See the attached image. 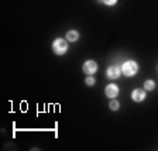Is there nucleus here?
<instances>
[{"label":"nucleus","instance_id":"7ed1b4c3","mask_svg":"<svg viewBox=\"0 0 158 151\" xmlns=\"http://www.w3.org/2000/svg\"><path fill=\"white\" fill-rule=\"evenodd\" d=\"M98 71V64L95 61H86L83 64V72L88 73V75H93V73Z\"/></svg>","mask_w":158,"mask_h":151},{"label":"nucleus","instance_id":"423d86ee","mask_svg":"<svg viewBox=\"0 0 158 151\" xmlns=\"http://www.w3.org/2000/svg\"><path fill=\"white\" fill-rule=\"evenodd\" d=\"M117 95H118V88L114 83H110V85L106 88V96H109V98H116Z\"/></svg>","mask_w":158,"mask_h":151},{"label":"nucleus","instance_id":"9d476101","mask_svg":"<svg viewBox=\"0 0 158 151\" xmlns=\"http://www.w3.org/2000/svg\"><path fill=\"white\" fill-rule=\"evenodd\" d=\"M110 109H112V110H117L118 109V102H116V100L110 102Z\"/></svg>","mask_w":158,"mask_h":151},{"label":"nucleus","instance_id":"f257e3e1","mask_svg":"<svg viewBox=\"0 0 158 151\" xmlns=\"http://www.w3.org/2000/svg\"><path fill=\"white\" fill-rule=\"evenodd\" d=\"M138 71V65L135 61H126L122 65V72L124 73L126 76H133L135 75Z\"/></svg>","mask_w":158,"mask_h":151},{"label":"nucleus","instance_id":"0eeeda50","mask_svg":"<svg viewBox=\"0 0 158 151\" xmlns=\"http://www.w3.org/2000/svg\"><path fill=\"white\" fill-rule=\"evenodd\" d=\"M78 38H79V33L75 31V30L68 31V34H66V40H68V41H76Z\"/></svg>","mask_w":158,"mask_h":151},{"label":"nucleus","instance_id":"6e6552de","mask_svg":"<svg viewBox=\"0 0 158 151\" xmlns=\"http://www.w3.org/2000/svg\"><path fill=\"white\" fill-rule=\"evenodd\" d=\"M154 88H155V83H154V81H151V79H148L147 82L144 83V89H145V90H152Z\"/></svg>","mask_w":158,"mask_h":151},{"label":"nucleus","instance_id":"f03ea898","mask_svg":"<svg viewBox=\"0 0 158 151\" xmlns=\"http://www.w3.org/2000/svg\"><path fill=\"white\" fill-rule=\"evenodd\" d=\"M52 49L56 55H64V54L66 52V49H68V44H66L65 40L56 38L52 43Z\"/></svg>","mask_w":158,"mask_h":151},{"label":"nucleus","instance_id":"9b49d317","mask_svg":"<svg viewBox=\"0 0 158 151\" xmlns=\"http://www.w3.org/2000/svg\"><path fill=\"white\" fill-rule=\"evenodd\" d=\"M116 2L117 0H103V3L107 4V6H113V4H116Z\"/></svg>","mask_w":158,"mask_h":151},{"label":"nucleus","instance_id":"39448f33","mask_svg":"<svg viewBox=\"0 0 158 151\" xmlns=\"http://www.w3.org/2000/svg\"><path fill=\"white\" fill-rule=\"evenodd\" d=\"M131 98H133L134 102H143L144 98H145V92L143 90V89H135V90H133Z\"/></svg>","mask_w":158,"mask_h":151},{"label":"nucleus","instance_id":"20e7f679","mask_svg":"<svg viewBox=\"0 0 158 151\" xmlns=\"http://www.w3.org/2000/svg\"><path fill=\"white\" fill-rule=\"evenodd\" d=\"M120 68L118 66H110V68H107V72H106V75H107L109 79H117L118 76H120Z\"/></svg>","mask_w":158,"mask_h":151},{"label":"nucleus","instance_id":"1a4fd4ad","mask_svg":"<svg viewBox=\"0 0 158 151\" xmlns=\"http://www.w3.org/2000/svg\"><path fill=\"white\" fill-rule=\"evenodd\" d=\"M86 85H89V86H92V85H95V78L93 76H89V78H86Z\"/></svg>","mask_w":158,"mask_h":151}]
</instances>
